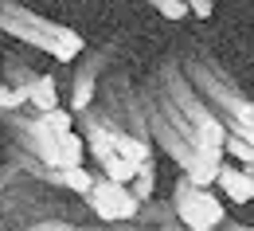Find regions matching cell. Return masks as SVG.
Here are the masks:
<instances>
[{
  "instance_id": "cell-1",
  "label": "cell",
  "mask_w": 254,
  "mask_h": 231,
  "mask_svg": "<svg viewBox=\"0 0 254 231\" xmlns=\"http://www.w3.org/2000/svg\"><path fill=\"white\" fill-rule=\"evenodd\" d=\"M176 216L184 220L188 231H207L223 224V200L207 188H191V184H180L176 188Z\"/></svg>"
},
{
  "instance_id": "cell-2",
  "label": "cell",
  "mask_w": 254,
  "mask_h": 231,
  "mask_svg": "<svg viewBox=\"0 0 254 231\" xmlns=\"http://www.w3.org/2000/svg\"><path fill=\"white\" fill-rule=\"evenodd\" d=\"M86 204L94 208L98 220H106V224L133 220V216H137V208H141L126 184H114V180H94V184H90V192H86Z\"/></svg>"
},
{
  "instance_id": "cell-3",
  "label": "cell",
  "mask_w": 254,
  "mask_h": 231,
  "mask_svg": "<svg viewBox=\"0 0 254 231\" xmlns=\"http://www.w3.org/2000/svg\"><path fill=\"white\" fill-rule=\"evenodd\" d=\"M219 188L227 200H235V204H251L254 200V165L247 168H235V165H219Z\"/></svg>"
},
{
  "instance_id": "cell-4",
  "label": "cell",
  "mask_w": 254,
  "mask_h": 231,
  "mask_svg": "<svg viewBox=\"0 0 254 231\" xmlns=\"http://www.w3.org/2000/svg\"><path fill=\"white\" fill-rule=\"evenodd\" d=\"M219 165H223V153H195L191 165L184 168V176H188L191 188H207V184H215Z\"/></svg>"
},
{
  "instance_id": "cell-5",
  "label": "cell",
  "mask_w": 254,
  "mask_h": 231,
  "mask_svg": "<svg viewBox=\"0 0 254 231\" xmlns=\"http://www.w3.org/2000/svg\"><path fill=\"white\" fill-rule=\"evenodd\" d=\"M20 94H24V102H32L39 114H47V110L59 106V90H55V78H51V75H39L35 82L20 86Z\"/></svg>"
},
{
  "instance_id": "cell-6",
  "label": "cell",
  "mask_w": 254,
  "mask_h": 231,
  "mask_svg": "<svg viewBox=\"0 0 254 231\" xmlns=\"http://www.w3.org/2000/svg\"><path fill=\"white\" fill-rule=\"evenodd\" d=\"M55 157H59V172H63V168H78L82 157H86V141H82L74 130L55 133Z\"/></svg>"
},
{
  "instance_id": "cell-7",
  "label": "cell",
  "mask_w": 254,
  "mask_h": 231,
  "mask_svg": "<svg viewBox=\"0 0 254 231\" xmlns=\"http://www.w3.org/2000/svg\"><path fill=\"white\" fill-rule=\"evenodd\" d=\"M223 141H227L223 122L211 118V114H203L199 118V133H195V153H223Z\"/></svg>"
},
{
  "instance_id": "cell-8",
  "label": "cell",
  "mask_w": 254,
  "mask_h": 231,
  "mask_svg": "<svg viewBox=\"0 0 254 231\" xmlns=\"http://www.w3.org/2000/svg\"><path fill=\"white\" fill-rule=\"evenodd\" d=\"M110 149H114V157H122L129 165H145V161H149V145L137 141V137H129V133H114Z\"/></svg>"
},
{
  "instance_id": "cell-9",
  "label": "cell",
  "mask_w": 254,
  "mask_h": 231,
  "mask_svg": "<svg viewBox=\"0 0 254 231\" xmlns=\"http://www.w3.org/2000/svg\"><path fill=\"white\" fill-rule=\"evenodd\" d=\"M39 130H47V133H66V130H74V110H63V106L47 110V114L39 118Z\"/></svg>"
},
{
  "instance_id": "cell-10",
  "label": "cell",
  "mask_w": 254,
  "mask_h": 231,
  "mask_svg": "<svg viewBox=\"0 0 254 231\" xmlns=\"http://www.w3.org/2000/svg\"><path fill=\"white\" fill-rule=\"evenodd\" d=\"M102 165H106V180H114V184H126V188H129V180L137 176V165H129V161L114 157V153H110Z\"/></svg>"
},
{
  "instance_id": "cell-11",
  "label": "cell",
  "mask_w": 254,
  "mask_h": 231,
  "mask_svg": "<svg viewBox=\"0 0 254 231\" xmlns=\"http://www.w3.org/2000/svg\"><path fill=\"white\" fill-rule=\"evenodd\" d=\"M59 176H63V184H66V188H70V192H78L82 200H86V192H90V184H94V176L86 172V165H78V168H63Z\"/></svg>"
},
{
  "instance_id": "cell-12",
  "label": "cell",
  "mask_w": 254,
  "mask_h": 231,
  "mask_svg": "<svg viewBox=\"0 0 254 231\" xmlns=\"http://www.w3.org/2000/svg\"><path fill=\"white\" fill-rule=\"evenodd\" d=\"M133 180H137V188H129V192H133V200L141 204V200L153 192V184H157V168L145 161V165H137V176H133Z\"/></svg>"
},
{
  "instance_id": "cell-13",
  "label": "cell",
  "mask_w": 254,
  "mask_h": 231,
  "mask_svg": "<svg viewBox=\"0 0 254 231\" xmlns=\"http://www.w3.org/2000/svg\"><path fill=\"white\" fill-rule=\"evenodd\" d=\"M110 141H114V133H106V130H98V133H90V153H94L98 161H106L114 149H110Z\"/></svg>"
},
{
  "instance_id": "cell-14",
  "label": "cell",
  "mask_w": 254,
  "mask_h": 231,
  "mask_svg": "<svg viewBox=\"0 0 254 231\" xmlns=\"http://www.w3.org/2000/svg\"><path fill=\"white\" fill-rule=\"evenodd\" d=\"M223 145H227V149H231V153H235L239 161H247V165H254V145H251V141H243V137H227Z\"/></svg>"
},
{
  "instance_id": "cell-15",
  "label": "cell",
  "mask_w": 254,
  "mask_h": 231,
  "mask_svg": "<svg viewBox=\"0 0 254 231\" xmlns=\"http://www.w3.org/2000/svg\"><path fill=\"white\" fill-rule=\"evenodd\" d=\"M78 51H82V39H78V35H63V43H55V55H59V59H74V55H78Z\"/></svg>"
},
{
  "instance_id": "cell-16",
  "label": "cell",
  "mask_w": 254,
  "mask_h": 231,
  "mask_svg": "<svg viewBox=\"0 0 254 231\" xmlns=\"http://www.w3.org/2000/svg\"><path fill=\"white\" fill-rule=\"evenodd\" d=\"M90 94H94V82L90 78H78V86H74V110L90 106Z\"/></svg>"
},
{
  "instance_id": "cell-17",
  "label": "cell",
  "mask_w": 254,
  "mask_h": 231,
  "mask_svg": "<svg viewBox=\"0 0 254 231\" xmlns=\"http://www.w3.org/2000/svg\"><path fill=\"white\" fill-rule=\"evenodd\" d=\"M24 102V94L20 90H0V110H16Z\"/></svg>"
},
{
  "instance_id": "cell-18",
  "label": "cell",
  "mask_w": 254,
  "mask_h": 231,
  "mask_svg": "<svg viewBox=\"0 0 254 231\" xmlns=\"http://www.w3.org/2000/svg\"><path fill=\"white\" fill-rule=\"evenodd\" d=\"M160 8H164V16H172V20H180V16H184V0H164Z\"/></svg>"
},
{
  "instance_id": "cell-19",
  "label": "cell",
  "mask_w": 254,
  "mask_h": 231,
  "mask_svg": "<svg viewBox=\"0 0 254 231\" xmlns=\"http://www.w3.org/2000/svg\"><path fill=\"white\" fill-rule=\"evenodd\" d=\"M191 8H195V16H211V4L207 0H191Z\"/></svg>"
},
{
  "instance_id": "cell-20",
  "label": "cell",
  "mask_w": 254,
  "mask_h": 231,
  "mask_svg": "<svg viewBox=\"0 0 254 231\" xmlns=\"http://www.w3.org/2000/svg\"><path fill=\"white\" fill-rule=\"evenodd\" d=\"M207 231H219V228H207Z\"/></svg>"
}]
</instances>
